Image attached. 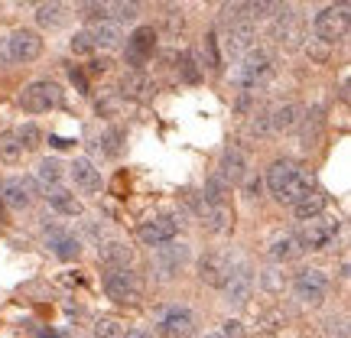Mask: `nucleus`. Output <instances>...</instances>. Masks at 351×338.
<instances>
[{
	"label": "nucleus",
	"mask_w": 351,
	"mask_h": 338,
	"mask_svg": "<svg viewBox=\"0 0 351 338\" xmlns=\"http://www.w3.org/2000/svg\"><path fill=\"white\" fill-rule=\"evenodd\" d=\"M267 189H270V195H274L276 202L296 205V202L313 189V176L306 173V169H300L293 160H276V163L267 169Z\"/></svg>",
	"instance_id": "nucleus-1"
},
{
	"label": "nucleus",
	"mask_w": 351,
	"mask_h": 338,
	"mask_svg": "<svg viewBox=\"0 0 351 338\" xmlns=\"http://www.w3.org/2000/svg\"><path fill=\"white\" fill-rule=\"evenodd\" d=\"M221 36H225L228 56H241V52L251 49L257 29H254V20L247 13V3H225L221 7Z\"/></svg>",
	"instance_id": "nucleus-2"
},
{
	"label": "nucleus",
	"mask_w": 351,
	"mask_h": 338,
	"mask_svg": "<svg viewBox=\"0 0 351 338\" xmlns=\"http://www.w3.org/2000/svg\"><path fill=\"white\" fill-rule=\"evenodd\" d=\"M339 231H341L339 218L322 212V215H315V218H309V221L300 228L296 241H300L302 251H326V248H332V244H335Z\"/></svg>",
	"instance_id": "nucleus-3"
},
{
	"label": "nucleus",
	"mask_w": 351,
	"mask_h": 338,
	"mask_svg": "<svg viewBox=\"0 0 351 338\" xmlns=\"http://www.w3.org/2000/svg\"><path fill=\"white\" fill-rule=\"evenodd\" d=\"M270 78V56L263 49H247L241 56L238 69H234V82L241 91H261V85Z\"/></svg>",
	"instance_id": "nucleus-4"
},
{
	"label": "nucleus",
	"mask_w": 351,
	"mask_h": 338,
	"mask_svg": "<svg viewBox=\"0 0 351 338\" xmlns=\"http://www.w3.org/2000/svg\"><path fill=\"white\" fill-rule=\"evenodd\" d=\"M62 104V88L49 82V78H39V82H29L20 95V108L26 114H46L52 108Z\"/></svg>",
	"instance_id": "nucleus-5"
},
{
	"label": "nucleus",
	"mask_w": 351,
	"mask_h": 338,
	"mask_svg": "<svg viewBox=\"0 0 351 338\" xmlns=\"http://www.w3.org/2000/svg\"><path fill=\"white\" fill-rule=\"evenodd\" d=\"M313 29L322 43H339V39H345V33H348V3L319 10L313 20Z\"/></svg>",
	"instance_id": "nucleus-6"
},
{
	"label": "nucleus",
	"mask_w": 351,
	"mask_h": 338,
	"mask_svg": "<svg viewBox=\"0 0 351 338\" xmlns=\"http://www.w3.org/2000/svg\"><path fill=\"white\" fill-rule=\"evenodd\" d=\"M176 234H179V218L176 215H153L147 221H140L137 238L150 248H163V244H173Z\"/></svg>",
	"instance_id": "nucleus-7"
},
{
	"label": "nucleus",
	"mask_w": 351,
	"mask_h": 338,
	"mask_svg": "<svg viewBox=\"0 0 351 338\" xmlns=\"http://www.w3.org/2000/svg\"><path fill=\"white\" fill-rule=\"evenodd\" d=\"M3 43H7V59L16 65L33 62L43 52V39H39L36 29H13L10 36H3Z\"/></svg>",
	"instance_id": "nucleus-8"
},
{
	"label": "nucleus",
	"mask_w": 351,
	"mask_h": 338,
	"mask_svg": "<svg viewBox=\"0 0 351 338\" xmlns=\"http://www.w3.org/2000/svg\"><path fill=\"white\" fill-rule=\"evenodd\" d=\"M101 287H104V293L114 302H134L140 296L137 276L130 274V270H108V274L101 276Z\"/></svg>",
	"instance_id": "nucleus-9"
},
{
	"label": "nucleus",
	"mask_w": 351,
	"mask_h": 338,
	"mask_svg": "<svg viewBox=\"0 0 351 338\" xmlns=\"http://www.w3.org/2000/svg\"><path fill=\"white\" fill-rule=\"evenodd\" d=\"M221 289H225V300L231 302V306H244V302L251 300V289H254L251 267H247V263H234L228 280L221 283Z\"/></svg>",
	"instance_id": "nucleus-10"
},
{
	"label": "nucleus",
	"mask_w": 351,
	"mask_h": 338,
	"mask_svg": "<svg viewBox=\"0 0 351 338\" xmlns=\"http://www.w3.org/2000/svg\"><path fill=\"white\" fill-rule=\"evenodd\" d=\"M293 289H296V296H300L302 302H322L328 293V276L322 274V270H315V267H309V270H300L296 274V280H293Z\"/></svg>",
	"instance_id": "nucleus-11"
},
{
	"label": "nucleus",
	"mask_w": 351,
	"mask_h": 338,
	"mask_svg": "<svg viewBox=\"0 0 351 338\" xmlns=\"http://www.w3.org/2000/svg\"><path fill=\"white\" fill-rule=\"evenodd\" d=\"M156 49V33L153 26H137L130 39H127V62L134 65V72H143V62L153 56Z\"/></svg>",
	"instance_id": "nucleus-12"
},
{
	"label": "nucleus",
	"mask_w": 351,
	"mask_h": 338,
	"mask_svg": "<svg viewBox=\"0 0 351 338\" xmlns=\"http://www.w3.org/2000/svg\"><path fill=\"white\" fill-rule=\"evenodd\" d=\"M43 238L49 244V251L56 254V257H62V261H75L78 254H82V241H78L72 231H65V228L43 225Z\"/></svg>",
	"instance_id": "nucleus-13"
},
{
	"label": "nucleus",
	"mask_w": 351,
	"mask_h": 338,
	"mask_svg": "<svg viewBox=\"0 0 351 338\" xmlns=\"http://www.w3.org/2000/svg\"><path fill=\"white\" fill-rule=\"evenodd\" d=\"M160 332L166 338H189L192 335V313H189L186 306H169L160 315Z\"/></svg>",
	"instance_id": "nucleus-14"
},
{
	"label": "nucleus",
	"mask_w": 351,
	"mask_h": 338,
	"mask_svg": "<svg viewBox=\"0 0 351 338\" xmlns=\"http://www.w3.org/2000/svg\"><path fill=\"white\" fill-rule=\"evenodd\" d=\"M189 261V248L186 244H163V248H156L153 254V263H156V270L163 280H169L173 274H179V267Z\"/></svg>",
	"instance_id": "nucleus-15"
},
{
	"label": "nucleus",
	"mask_w": 351,
	"mask_h": 338,
	"mask_svg": "<svg viewBox=\"0 0 351 338\" xmlns=\"http://www.w3.org/2000/svg\"><path fill=\"white\" fill-rule=\"evenodd\" d=\"M218 176L225 179L228 186H241L247 179V160H244L241 147H225V153H221V173Z\"/></svg>",
	"instance_id": "nucleus-16"
},
{
	"label": "nucleus",
	"mask_w": 351,
	"mask_h": 338,
	"mask_svg": "<svg viewBox=\"0 0 351 338\" xmlns=\"http://www.w3.org/2000/svg\"><path fill=\"white\" fill-rule=\"evenodd\" d=\"M33 192H36V182L33 179H7L0 186V199L7 202L10 208H26L33 202Z\"/></svg>",
	"instance_id": "nucleus-17"
},
{
	"label": "nucleus",
	"mask_w": 351,
	"mask_h": 338,
	"mask_svg": "<svg viewBox=\"0 0 351 338\" xmlns=\"http://www.w3.org/2000/svg\"><path fill=\"white\" fill-rule=\"evenodd\" d=\"M98 261L108 267V270H127L130 261H134V251L127 248L124 241H104L98 248Z\"/></svg>",
	"instance_id": "nucleus-18"
},
{
	"label": "nucleus",
	"mask_w": 351,
	"mask_h": 338,
	"mask_svg": "<svg viewBox=\"0 0 351 338\" xmlns=\"http://www.w3.org/2000/svg\"><path fill=\"white\" fill-rule=\"evenodd\" d=\"M88 33V39H91V46L98 49V46H104V49H114L117 43H121V26L114 23V20H95V23L85 29Z\"/></svg>",
	"instance_id": "nucleus-19"
},
{
	"label": "nucleus",
	"mask_w": 351,
	"mask_h": 338,
	"mask_svg": "<svg viewBox=\"0 0 351 338\" xmlns=\"http://www.w3.org/2000/svg\"><path fill=\"white\" fill-rule=\"evenodd\" d=\"M231 267H234V263H231V257H225V254H208V257H205V261H202V280H205V283H212V287H221V283H225L228 280V274H231Z\"/></svg>",
	"instance_id": "nucleus-20"
},
{
	"label": "nucleus",
	"mask_w": 351,
	"mask_h": 338,
	"mask_svg": "<svg viewBox=\"0 0 351 338\" xmlns=\"http://www.w3.org/2000/svg\"><path fill=\"white\" fill-rule=\"evenodd\" d=\"M326 205H328V195L319 186H313L300 202H296V205H293V212L300 215L302 221H309V218H315V215L326 212Z\"/></svg>",
	"instance_id": "nucleus-21"
},
{
	"label": "nucleus",
	"mask_w": 351,
	"mask_h": 338,
	"mask_svg": "<svg viewBox=\"0 0 351 338\" xmlns=\"http://www.w3.org/2000/svg\"><path fill=\"white\" fill-rule=\"evenodd\" d=\"M69 173H72V179H75V186L85 189V192H98V189H101V173L95 169V163H91V160H85V156L69 166Z\"/></svg>",
	"instance_id": "nucleus-22"
},
{
	"label": "nucleus",
	"mask_w": 351,
	"mask_h": 338,
	"mask_svg": "<svg viewBox=\"0 0 351 338\" xmlns=\"http://www.w3.org/2000/svg\"><path fill=\"white\" fill-rule=\"evenodd\" d=\"M300 104H280V108H274L270 111V117H267V127L270 130H276V134H283V130H293V127L300 124Z\"/></svg>",
	"instance_id": "nucleus-23"
},
{
	"label": "nucleus",
	"mask_w": 351,
	"mask_h": 338,
	"mask_svg": "<svg viewBox=\"0 0 351 338\" xmlns=\"http://www.w3.org/2000/svg\"><path fill=\"white\" fill-rule=\"evenodd\" d=\"M46 199H49V208H56L59 215H72V218L82 215V202H78L69 189H52Z\"/></svg>",
	"instance_id": "nucleus-24"
},
{
	"label": "nucleus",
	"mask_w": 351,
	"mask_h": 338,
	"mask_svg": "<svg viewBox=\"0 0 351 338\" xmlns=\"http://www.w3.org/2000/svg\"><path fill=\"white\" fill-rule=\"evenodd\" d=\"M202 221H205V228L212 234H228L231 231V212H228V205H208V212L202 215Z\"/></svg>",
	"instance_id": "nucleus-25"
},
{
	"label": "nucleus",
	"mask_w": 351,
	"mask_h": 338,
	"mask_svg": "<svg viewBox=\"0 0 351 338\" xmlns=\"http://www.w3.org/2000/svg\"><path fill=\"white\" fill-rule=\"evenodd\" d=\"M36 23L46 26V29H59L65 23V3H39Z\"/></svg>",
	"instance_id": "nucleus-26"
},
{
	"label": "nucleus",
	"mask_w": 351,
	"mask_h": 338,
	"mask_svg": "<svg viewBox=\"0 0 351 338\" xmlns=\"http://www.w3.org/2000/svg\"><path fill=\"white\" fill-rule=\"evenodd\" d=\"M300 251H302V248H300V241H296V234H283V238H276L274 244H270V257H274L276 263L293 261Z\"/></svg>",
	"instance_id": "nucleus-27"
},
{
	"label": "nucleus",
	"mask_w": 351,
	"mask_h": 338,
	"mask_svg": "<svg viewBox=\"0 0 351 338\" xmlns=\"http://www.w3.org/2000/svg\"><path fill=\"white\" fill-rule=\"evenodd\" d=\"M121 143H124V130L121 127H111L98 137V150L104 156H121Z\"/></svg>",
	"instance_id": "nucleus-28"
},
{
	"label": "nucleus",
	"mask_w": 351,
	"mask_h": 338,
	"mask_svg": "<svg viewBox=\"0 0 351 338\" xmlns=\"http://www.w3.org/2000/svg\"><path fill=\"white\" fill-rule=\"evenodd\" d=\"M20 156H23V147H20V140H16V130H3V134H0V160L16 163Z\"/></svg>",
	"instance_id": "nucleus-29"
},
{
	"label": "nucleus",
	"mask_w": 351,
	"mask_h": 338,
	"mask_svg": "<svg viewBox=\"0 0 351 338\" xmlns=\"http://www.w3.org/2000/svg\"><path fill=\"white\" fill-rule=\"evenodd\" d=\"M121 88H124V95H130V98H137V95H143V91H150V78L143 75V72H127L124 82H121Z\"/></svg>",
	"instance_id": "nucleus-30"
},
{
	"label": "nucleus",
	"mask_w": 351,
	"mask_h": 338,
	"mask_svg": "<svg viewBox=\"0 0 351 338\" xmlns=\"http://www.w3.org/2000/svg\"><path fill=\"white\" fill-rule=\"evenodd\" d=\"M59 179H62L59 160H43V163H39V182H43V186H56Z\"/></svg>",
	"instance_id": "nucleus-31"
},
{
	"label": "nucleus",
	"mask_w": 351,
	"mask_h": 338,
	"mask_svg": "<svg viewBox=\"0 0 351 338\" xmlns=\"http://www.w3.org/2000/svg\"><path fill=\"white\" fill-rule=\"evenodd\" d=\"M16 140H20V147H23V150H36L39 140H43V134H39L36 124H23L20 130H16Z\"/></svg>",
	"instance_id": "nucleus-32"
},
{
	"label": "nucleus",
	"mask_w": 351,
	"mask_h": 338,
	"mask_svg": "<svg viewBox=\"0 0 351 338\" xmlns=\"http://www.w3.org/2000/svg\"><path fill=\"white\" fill-rule=\"evenodd\" d=\"M95 338H124V328L117 319H101L95 326Z\"/></svg>",
	"instance_id": "nucleus-33"
},
{
	"label": "nucleus",
	"mask_w": 351,
	"mask_h": 338,
	"mask_svg": "<svg viewBox=\"0 0 351 338\" xmlns=\"http://www.w3.org/2000/svg\"><path fill=\"white\" fill-rule=\"evenodd\" d=\"M108 10H114L117 23H134V20H137V13H140V7L137 3H111Z\"/></svg>",
	"instance_id": "nucleus-34"
},
{
	"label": "nucleus",
	"mask_w": 351,
	"mask_h": 338,
	"mask_svg": "<svg viewBox=\"0 0 351 338\" xmlns=\"http://www.w3.org/2000/svg\"><path fill=\"white\" fill-rule=\"evenodd\" d=\"M72 52H75V56H88V52H95L88 33H75V36H72Z\"/></svg>",
	"instance_id": "nucleus-35"
},
{
	"label": "nucleus",
	"mask_w": 351,
	"mask_h": 338,
	"mask_svg": "<svg viewBox=\"0 0 351 338\" xmlns=\"http://www.w3.org/2000/svg\"><path fill=\"white\" fill-rule=\"evenodd\" d=\"M205 52H208V65H212V69H221V56H218V36H208L205 39Z\"/></svg>",
	"instance_id": "nucleus-36"
},
{
	"label": "nucleus",
	"mask_w": 351,
	"mask_h": 338,
	"mask_svg": "<svg viewBox=\"0 0 351 338\" xmlns=\"http://www.w3.org/2000/svg\"><path fill=\"white\" fill-rule=\"evenodd\" d=\"M225 338H241L244 332H241V322H225V332H221Z\"/></svg>",
	"instance_id": "nucleus-37"
},
{
	"label": "nucleus",
	"mask_w": 351,
	"mask_h": 338,
	"mask_svg": "<svg viewBox=\"0 0 351 338\" xmlns=\"http://www.w3.org/2000/svg\"><path fill=\"white\" fill-rule=\"evenodd\" d=\"M69 78H72V85H75L78 91H88V85H85V75H82L78 69H72V72H69Z\"/></svg>",
	"instance_id": "nucleus-38"
},
{
	"label": "nucleus",
	"mask_w": 351,
	"mask_h": 338,
	"mask_svg": "<svg viewBox=\"0 0 351 338\" xmlns=\"http://www.w3.org/2000/svg\"><path fill=\"white\" fill-rule=\"evenodd\" d=\"M85 234H88V238H95V241H101V231H98V225H95L91 218L85 221Z\"/></svg>",
	"instance_id": "nucleus-39"
},
{
	"label": "nucleus",
	"mask_w": 351,
	"mask_h": 338,
	"mask_svg": "<svg viewBox=\"0 0 351 338\" xmlns=\"http://www.w3.org/2000/svg\"><path fill=\"white\" fill-rule=\"evenodd\" d=\"M49 143H52V147H56V150H65V147H72V140L56 137V134H52V137H49Z\"/></svg>",
	"instance_id": "nucleus-40"
},
{
	"label": "nucleus",
	"mask_w": 351,
	"mask_h": 338,
	"mask_svg": "<svg viewBox=\"0 0 351 338\" xmlns=\"http://www.w3.org/2000/svg\"><path fill=\"white\" fill-rule=\"evenodd\" d=\"M124 338H153V335L147 332V328H130V332H127Z\"/></svg>",
	"instance_id": "nucleus-41"
},
{
	"label": "nucleus",
	"mask_w": 351,
	"mask_h": 338,
	"mask_svg": "<svg viewBox=\"0 0 351 338\" xmlns=\"http://www.w3.org/2000/svg\"><path fill=\"white\" fill-rule=\"evenodd\" d=\"M0 65H10V59H7V43L0 39Z\"/></svg>",
	"instance_id": "nucleus-42"
},
{
	"label": "nucleus",
	"mask_w": 351,
	"mask_h": 338,
	"mask_svg": "<svg viewBox=\"0 0 351 338\" xmlns=\"http://www.w3.org/2000/svg\"><path fill=\"white\" fill-rule=\"evenodd\" d=\"M104 69H108V62H104V59H95V62H91V72H104Z\"/></svg>",
	"instance_id": "nucleus-43"
},
{
	"label": "nucleus",
	"mask_w": 351,
	"mask_h": 338,
	"mask_svg": "<svg viewBox=\"0 0 351 338\" xmlns=\"http://www.w3.org/2000/svg\"><path fill=\"white\" fill-rule=\"evenodd\" d=\"M247 192H251V195H257V192H261V179H257V182H247Z\"/></svg>",
	"instance_id": "nucleus-44"
},
{
	"label": "nucleus",
	"mask_w": 351,
	"mask_h": 338,
	"mask_svg": "<svg viewBox=\"0 0 351 338\" xmlns=\"http://www.w3.org/2000/svg\"><path fill=\"white\" fill-rule=\"evenodd\" d=\"M39 338H62V335H56V332H43Z\"/></svg>",
	"instance_id": "nucleus-45"
},
{
	"label": "nucleus",
	"mask_w": 351,
	"mask_h": 338,
	"mask_svg": "<svg viewBox=\"0 0 351 338\" xmlns=\"http://www.w3.org/2000/svg\"><path fill=\"white\" fill-rule=\"evenodd\" d=\"M205 338H225V335H218V332H215V335H205Z\"/></svg>",
	"instance_id": "nucleus-46"
}]
</instances>
